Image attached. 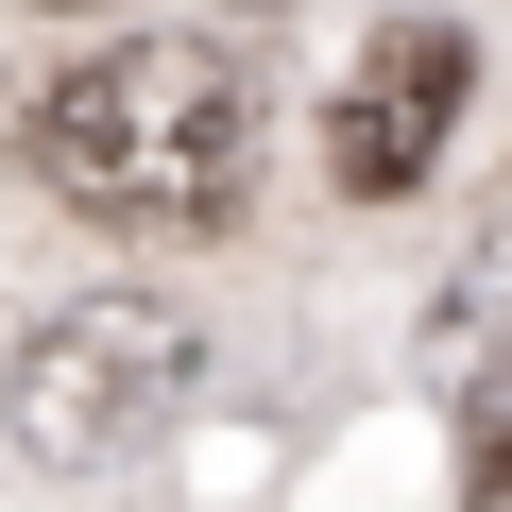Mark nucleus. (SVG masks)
Segmentation results:
<instances>
[{
  "instance_id": "f257e3e1",
  "label": "nucleus",
  "mask_w": 512,
  "mask_h": 512,
  "mask_svg": "<svg viewBox=\"0 0 512 512\" xmlns=\"http://www.w3.org/2000/svg\"><path fill=\"white\" fill-rule=\"evenodd\" d=\"M18 154L86 205V222H222L256 171V86L205 35H120L86 69H52L18 103Z\"/></svg>"
},
{
  "instance_id": "f03ea898",
  "label": "nucleus",
  "mask_w": 512,
  "mask_h": 512,
  "mask_svg": "<svg viewBox=\"0 0 512 512\" xmlns=\"http://www.w3.org/2000/svg\"><path fill=\"white\" fill-rule=\"evenodd\" d=\"M188 393H205V325L154 308V291H86V308H52L18 359H0V427H18V461H52V478L137 461Z\"/></svg>"
},
{
  "instance_id": "7ed1b4c3",
  "label": "nucleus",
  "mask_w": 512,
  "mask_h": 512,
  "mask_svg": "<svg viewBox=\"0 0 512 512\" xmlns=\"http://www.w3.org/2000/svg\"><path fill=\"white\" fill-rule=\"evenodd\" d=\"M461 103H478V35H461V18H393V35L359 52L342 120H325V171H342L359 205H393V188H427V171H444Z\"/></svg>"
},
{
  "instance_id": "20e7f679",
  "label": "nucleus",
  "mask_w": 512,
  "mask_h": 512,
  "mask_svg": "<svg viewBox=\"0 0 512 512\" xmlns=\"http://www.w3.org/2000/svg\"><path fill=\"white\" fill-rule=\"evenodd\" d=\"M478 512H512V393H495V427H478Z\"/></svg>"
},
{
  "instance_id": "39448f33",
  "label": "nucleus",
  "mask_w": 512,
  "mask_h": 512,
  "mask_svg": "<svg viewBox=\"0 0 512 512\" xmlns=\"http://www.w3.org/2000/svg\"><path fill=\"white\" fill-rule=\"evenodd\" d=\"M222 18H274V0H222Z\"/></svg>"
},
{
  "instance_id": "423d86ee",
  "label": "nucleus",
  "mask_w": 512,
  "mask_h": 512,
  "mask_svg": "<svg viewBox=\"0 0 512 512\" xmlns=\"http://www.w3.org/2000/svg\"><path fill=\"white\" fill-rule=\"evenodd\" d=\"M69 18H86V0H69Z\"/></svg>"
}]
</instances>
